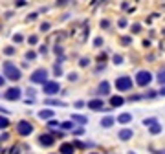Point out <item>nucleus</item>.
Wrapping results in <instances>:
<instances>
[{
  "instance_id": "2f4dec72",
  "label": "nucleus",
  "mask_w": 165,
  "mask_h": 154,
  "mask_svg": "<svg viewBox=\"0 0 165 154\" xmlns=\"http://www.w3.org/2000/svg\"><path fill=\"white\" fill-rule=\"evenodd\" d=\"M125 26H127V20L121 18V20H119V28H125Z\"/></svg>"
},
{
  "instance_id": "9b49d317",
  "label": "nucleus",
  "mask_w": 165,
  "mask_h": 154,
  "mask_svg": "<svg viewBox=\"0 0 165 154\" xmlns=\"http://www.w3.org/2000/svg\"><path fill=\"white\" fill-rule=\"evenodd\" d=\"M53 114H55L53 110H50V108H42V110H40V112H39L37 116L40 117V119H48V121H50L51 117H53Z\"/></svg>"
},
{
  "instance_id": "2eb2a0df",
  "label": "nucleus",
  "mask_w": 165,
  "mask_h": 154,
  "mask_svg": "<svg viewBox=\"0 0 165 154\" xmlns=\"http://www.w3.org/2000/svg\"><path fill=\"white\" fill-rule=\"evenodd\" d=\"M128 121H132V114H128V112H125V114H121L118 116V123H128Z\"/></svg>"
},
{
  "instance_id": "1a4fd4ad",
  "label": "nucleus",
  "mask_w": 165,
  "mask_h": 154,
  "mask_svg": "<svg viewBox=\"0 0 165 154\" xmlns=\"http://www.w3.org/2000/svg\"><path fill=\"white\" fill-rule=\"evenodd\" d=\"M103 107H105L103 99H92V101H88V108H90V110H103Z\"/></svg>"
},
{
  "instance_id": "58836bf2",
  "label": "nucleus",
  "mask_w": 165,
  "mask_h": 154,
  "mask_svg": "<svg viewBox=\"0 0 165 154\" xmlns=\"http://www.w3.org/2000/svg\"><path fill=\"white\" fill-rule=\"evenodd\" d=\"M160 94H161V95H165V88H161V90H160Z\"/></svg>"
},
{
  "instance_id": "7ed1b4c3",
  "label": "nucleus",
  "mask_w": 165,
  "mask_h": 154,
  "mask_svg": "<svg viewBox=\"0 0 165 154\" xmlns=\"http://www.w3.org/2000/svg\"><path fill=\"white\" fill-rule=\"evenodd\" d=\"M150 81H152V73H150V72H147V70H140V72H138L136 83H138L140 86H147Z\"/></svg>"
},
{
  "instance_id": "5701e85b",
  "label": "nucleus",
  "mask_w": 165,
  "mask_h": 154,
  "mask_svg": "<svg viewBox=\"0 0 165 154\" xmlns=\"http://www.w3.org/2000/svg\"><path fill=\"white\" fill-rule=\"evenodd\" d=\"M156 123V119H152V117H150V119H143V125H147V127H150V125H154Z\"/></svg>"
},
{
  "instance_id": "f3484780",
  "label": "nucleus",
  "mask_w": 165,
  "mask_h": 154,
  "mask_svg": "<svg viewBox=\"0 0 165 154\" xmlns=\"http://www.w3.org/2000/svg\"><path fill=\"white\" fill-rule=\"evenodd\" d=\"M72 121H77V123H81V125H85L88 119H86V116H79V114H73L72 116Z\"/></svg>"
},
{
  "instance_id": "6e6552de",
  "label": "nucleus",
  "mask_w": 165,
  "mask_h": 154,
  "mask_svg": "<svg viewBox=\"0 0 165 154\" xmlns=\"http://www.w3.org/2000/svg\"><path fill=\"white\" fill-rule=\"evenodd\" d=\"M53 141H55V139H53L51 134H40V136H39V143L42 145V147H51Z\"/></svg>"
},
{
  "instance_id": "f257e3e1",
  "label": "nucleus",
  "mask_w": 165,
  "mask_h": 154,
  "mask_svg": "<svg viewBox=\"0 0 165 154\" xmlns=\"http://www.w3.org/2000/svg\"><path fill=\"white\" fill-rule=\"evenodd\" d=\"M4 73H6V77L8 79H11V81H18L20 79V70L13 64V62H4Z\"/></svg>"
},
{
  "instance_id": "4468645a",
  "label": "nucleus",
  "mask_w": 165,
  "mask_h": 154,
  "mask_svg": "<svg viewBox=\"0 0 165 154\" xmlns=\"http://www.w3.org/2000/svg\"><path fill=\"white\" fill-rule=\"evenodd\" d=\"M97 92H99L101 95H108V94H110V85H108L106 81H103L101 85H99V90H97Z\"/></svg>"
},
{
  "instance_id": "4c0bfd02",
  "label": "nucleus",
  "mask_w": 165,
  "mask_h": 154,
  "mask_svg": "<svg viewBox=\"0 0 165 154\" xmlns=\"http://www.w3.org/2000/svg\"><path fill=\"white\" fill-rule=\"evenodd\" d=\"M4 83H6V81H4V77H2V75H0V86H2V85H4Z\"/></svg>"
},
{
  "instance_id": "a878e982",
  "label": "nucleus",
  "mask_w": 165,
  "mask_h": 154,
  "mask_svg": "<svg viewBox=\"0 0 165 154\" xmlns=\"http://www.w3.org/2000/svg\"><path fill=\"white\" fill-rule=\"evenodd\" d=\"M13 40H15V42H22V35H20V33H17L15 37H13Z\"/></svg>"
},
{
  "instance_id": "ddd939ff",
  "label": "nucleus",
  "mask_w": 165,
  "mask_h": 154,
  "mask_svg": "<svg viewBox=\"0 0 165 154\" xmlns=\"http://www.w3.org/2000/svg\"><path fill=\"white\" fill-rule=\"evenodd\" d=\"M114 123H116L114 117H112V116H106V117H103V119H101V127H103V129H110Z\"/></svg>"
},
{
  "instance_id": "f704fd0d",
  "label": "nucleus",
  "mask_w": 165,
  "mask_h": 154,
  "mask_svg": "<svg viewBox=\"0 0 165 154\" xmlns=\"http://www.w3.org/2000/svg\"><path fill=\"white\" fill-rule=\"evenodd\" d=\"M94 44H95V46H101V44H103V39H95Z\"/></svg>"
},
{
  "instance_id": "a211bd4d",
  "label": "nucleus",
  "mask_w": 165,
  "mask_h": 154,
  "mask_svg": "<svg viewBox=\"0 0 165 154\" xmlns=\"http://www.w3.org/2000/svg\"><path fill=\"white\" fill-rule=\"evenodd\" d=\"M150 134H160V132H161V125L160 123H154V125H150Z\"/></svg>"
},
{
  "instance_id": "412c9836",
  "label": "nucleus",
  "mask_w": 165,
  "mask_h": 154,
  "mask_svg": "<svg viewBox=\"0 0 165 154\" xmlns=\"http://www.w3.org/2000/svg\"><path fill=\"white\" fill-rule=\"evenodd\" d=\"M158 81H160V85H165V70H160V73H158Z\"/></svg>"
},
{
  "instance_id": "20e7f679",
  "label": "nucleus",
  "mask_w": 165,
  "mask_h": 154,
  "mask_svg": "<svg viewBox=\"0 0 165 154\" xmlns=\"http://www.w3.org/2000/svg\"><path fill=\"white\" fill-rule=\"evenodd\" d=\"M17 132H18L20 136H30L31 132H33V125H31L30 121L22 119V121H18V123H17Z\"/></svg>"
},
{
  "instance_id": "c85d7f7f",
  "label": "nucleus",
  "mask_w": 165,
  "mask_h": 154,
  "mask_svg": "<svg viewBox=\"0 0 165 154\" xmlns=\"http://www.w3.org/2000/svg\"><path fill=\"white\" fill-rule=\"evenodd\" d=\"M30 44H37V37H35V35H31V37H30Z\"/></svg>"
},
{
  "instance_id": "6ab92c4d",
  "label": "nucleus",
  "mask_w": 165,
  "mask_h": 154,
  "mask_svg": "<svg viewBox=\"0 0 165 154\" xmlns=\"http://www.w3.org/2000/svg\"><path fill=\"white\" fill-rule=\"evenodd\" d=\"M9 127V119L4 116H0V129H8Z\"/></svg>"
},
{
  "instance_id": "39448f33",
  "label": "nucleus",
  "mask_w": 165,
  "mask_h": 154,
  "mask_svg": "<svg viewBox=\"0 0 165 154\" xmlns=\"http://www.w3.org/2000/svg\"><path fill=\"white\" fill-rule=\"evenodd\" d=\"M30 79H31V83H42V85H44V83H46V79H48V72H46L44 68L35 70V72L31 73V77H30Z\"/></svg>"
},
{
  "instance_id": "aec40b11",
  "label": "nucleus",
  "mask_w": 165,
  "mask_h": 154,
  "mask_svg": "<svg viewBox=\"0 0 165 154\" xmlns=\"http://www.w3.org/2000/svg\"><path fill=\"white\" fill-rule=\"evenodd\" d=\"M61 129H64V130H72V129H73V121H64V123H61Z\"/></svg>"
},
{
  "instance_id": "9d476101",
  "label": "nucleus",
  "mask_w": 165,
  "mask_h": 154,
  "mask_svg": "<svg viewBox=\"0 0 165 154\" xmlns=\"http://www.w3.org/2000/svg\"><path fill=\"white\" fill-rule=\"evenodd\" d=\"M73 150H75L73 143H63L59 149V154H73Z\"/></svg>"
},
{
  "instance_id": "f03ea898",
  "label": "nucleus",
  "mask_w": 165,
  "mask_h": 154,
  "mask_svg": "<svg viewBox=\"0 0 165 154\" xmlns=\"http://www.w3.org/2000/svg\"><path fill=\"white\" fill-rule=\"evenodd\" d=\"M116 88L121 90V92H127V90L132 88V79L128 75H123V77H118L116 79Z\"/></svg>"
},
{
  "instance_id": "c9c22d12",
  "label": "nucleus",
  "mask_w": 165,
  "mask_h": 154,
  "mask_svg": "<svg viewBox=\"0 0 165 154\" xmlns=\"http://www.w3.org/2000/svg\"><path fill=\"white\" fill-rule=\"evenodd\" d=\"M75 107L81 108V107H85V103H82V101H77V103H75Z\"/></svg>"
},
{
  "instance_id": "72a5a7b5",
  "label": "nucleus",
  "mask_w": 165,
  "mask_h": 154,
  "mask_svg": "<svg viewBox=\"0 0 165 154\" xmlns=\"http://www.w3.org/2000/svg\"><path fill=\"white\" fill-rule=\"evenodd\" d=\"M132 30H134V33H138V31L141 30V28H140V24H134V28H132Z\"/></svg>"
},
{
  "instance_id": "0eeeda50",
  "label": "nucleus",
  "mask_w": 165,
  "mask_h": 154,
  "mask_svg": "<svg viewBox=\"0 0 165 154\" xmlns=\"http://www.w3.org/2000/svg\"><path fill=\"white\" fill-rule=\"evenodd\" d=\"M20 94H22V92H20V88H17V86H13V88H9L8 90V92H6V99H8V101H18L20 99Z\"/></svg>"
},
{
  "instance_id": "393cba45",
  "label": "nucleus",
  "mask_w": 165,
  "mask_h": 154,
  "mask_svg": "<svg viewBox=\"0 0 165 154\" xmlns=\"http://www.w3.org/2000/svg\"><path fill=\"white\" fill-rule=\"evenodd\" d=\"M114 62H116V64H121V62H123V57H121V55H116V57H114Z\"/></svg>"
},
{
  "instance_id": "4be33fe9",
  "label": "nucleus",
  "mask_w": 165,
  "mask_h": 154,
  "mask_svg": "<svg viewBox=\"0 0 165 154\" xmlns=\"http://www.w3.org/2000/svg\"><path fill=\"white\" fill-rule=\"evenodd\" d=\"M46 103L48 105H59V107H63L64 103H61V101H57V99H46Z\"/></svg>"
},
{
  "instance_id": "7c9ffc66",
  "label": "nucleus",
  "mask_w": 165,
  "mask_h": 154,
  "mask_svg": "<svg viewBox=\"0 0 165 154\" xmlns=\"http://www.w3.org/2000/svg\"><path fill=\"white\" fill-rule=\"evenodd\" d=\"M57 125H59L57 121H51V119H50V121H48V127H57Z\"/></svg>"
},
{
  "instance_id": "b1692460",
  "label": "nucleus",
  "mask_w": 165,
  "mask_h": 154,
  "mask_svg": "<svg viewBox=\"0 0 165 154\" xmlns=\"http://www.w3.org/2000/svg\"><path fill=\"white\" fill-rule=\"evenodd\" d=\"M35 57H37L35 52H28V53H26V59H35Z\"/></svg>"
},
{
  "instance_id": "dca6fc26",
  "label": "nucleus",
  "mask_w": 165,
  "mask_h": 154,
  "mask_svg": "<svg viewBox=\"0 0 165 154\" xmlns=\"http://www.w3.org/2000/svg\"><path fill=\"white\" fill-rule=\"evenodd\" d=\"M110 103H112V107H121V105L125 103V99H123V97H119V95H114L112 99H110Z\"/></svg>"
},
{
  "instance_id": "e433bc0d",
  "label": "nucleus",
  "mask_w": 165,
  "mask_h": 154,
  "mask_svg": "<svg viewBox=\"0 0 165 154\" xmlns=\"http://www.w3.org/2000/svg\"><path fill=\"white\" fill-rule=\"evenodd\" d=\"M88 64V59H81V66H86Z\"/></svg>"
},
{
  "instance_id": "423d86ee",
  "label": "nucleus",
  "mask_w": 165,
  "mask_h": 154,
  "mask_svg": "<svg viewBox=\"0 0 165 154\" xmlns=\"http://www.w3.org/2000/svg\"><path fill=\"white\" fill-rule=\"evenodd\" d=\"M42 90H44L46 95H53L61 90V86H59V83H55V81H46L42 85Z\"/></svg>"
},
{
  "instance_id": "f8f14e48",
  "label": "nucleus",
  "mask_w": 165,
  "mask_h": 154,
  "mask_svg": "<svg viewBox=\"0 0 165 154\" xmlns=\"http://www.w3.org/2000/svg\"><path fill=\"white\" fill-rule=\"evenodd\" d=\"M132 134H134L132 129H121L119 130V139H121V141H127V139L132 138Z\"/></svg>"
},
{
  "instance_id": "c756f323",
  "label": "nucleus",
  "mask_w": 165,
  "mask_h": 154,
  "mask_svg": "<svg viewBox=\"0 0 165 154\" xmlns=\"http://www.w3.org/2000/svg\"><path fill=\"white\" fill-rule=\"evenodd\" d=\"M82 132H85V129H75V130H73V134H77V136H81Z\"/></svg>"
},
{
  "instance_id": "ea45409f",
  "label": "nucleus",
  "mask_w": 165,
  "mask_h": 154,
  "mask_svg": "<svg viewBox=\"0 0 165 154\" xmlns=\"http://www.w3.org/2000/svg\"><path fill=\"white\" fill-rule=\"evenodd\" d=\"M94 154H95V152H94Z\"/></svg>"
},
{
  "instance_id": "cd10ccee",
  "label": "nucleus",
  "mask_w": 165,
  "mask_h": 154,
  "mask_svg": "<svg viewBox=\"0 0 165 154\" xmlns=\"http://www.w3.org/2000/svg\"><path fill=\"white\" fill-rule=\"evenodd\" d=\"M48 30H50V24L48 22H44L42 26H40V31H48Z\"/></svg>"
},
{
  "instance_id": "473e14b6",
  "label": "nucleus",
  "mask_w": 165,
  "mask_h": 154,
  "mask_svg": "<svg viewBox=\"0 0 165 154\" xmlns=\"http://www.w3.org/2000/svg\"><path fill=\"white\" fill-rule=\"evenodd\" d=\"M4 52H6V55H11V53H13V52H15V50H13V48H6V50H4Z\"/></svg>"
},
{
  "instance_id": "bb28decb",
  "label": "nucleus",
  "mask_w": 165,
  "mask_h": 154,
  "mask_svg": "<svg viewBox=\"0 0 165 154\" xmlns=\"http://www.w3.org/2000/svg\"><path fill=\"white\" fill-rule=\"evenodd\" d=\"M53 72H55V75H61V73H63V70H61V66L57 64V66L53 68Z\"/></svg>"
}]
</instances>
